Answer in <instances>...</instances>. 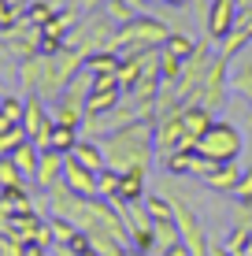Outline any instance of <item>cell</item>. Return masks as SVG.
<instances>
[{
	"mask_svg": "<svg viewBox=\"0 0 252 256\" xmlns=\"http://www.w3.org/2000/svg\"><path fill=\"white\" fill-rule=\"evenodd\" d=\"M197 45H201V41H197L193 34H186V30H171V38L163 41V48H167V52H175L178 60H189V56L197 52Z\"/></svg>",
	"mask_w": 252,
	"mask_h": 256,
	"instance_id": "obj_23",
	"label": "cell"
},
{
	"mask_svg": "<svg viewBox=\"0 0 252 256\" xmlns=\"http://www.w3.org/2000/svg\"><path fill=\"white\" fill-rule=\"evenodd\" d=\"M115 30H119V22L111 19L108 12H89V15H82V22L71 30L67 45L82 48L85 56H89V52H100V48H115Z\"/></svg>",
	"mask_w": 252,
	"mask_h": 256,
	"instance_id": "obj_5",
	"label": "cell"
},
{
	"mask_svg": "<svg viewBox=\"0 0 252 256\" xmlns=\"http://www.w3.org/2000/svg\"><path fill=\"white\" fill-rule=\"evenodd\" d=\"M108 167L115 171H149L156 164V119H134L123 130L100 138Z\"/></svg>",
	"mask_w": 252,
	"mask_h": 256,
	"instance_id": "obj_1",
	"label": "cell"
},
{
	"mask_svg": "<svg viewBox=\"0 0 252 256\" xmlns=\"http://www.w3.org/2000/svg\"><path fill=\"white\" fill-rule=\"evenodd\" d=\"M59 8L52 4V0H33L30 8H26V22H33V26H45L52 15H56Z\"/></svg>",
	"mask_w": 252,
	"mask_h": 256,
	"instance_id": "obj_31",
	"label": "cell"
},
{
	"mask_svg": "<svg viewBox=\"0 0 252 256\" xmlns=\"http://www.w3.org/2000/svg\"><path fill=\"white\" fill-rule=\"evenodd\" d=\"M241 148H245V134H241V126H238V122H230V119H215L212 126L204 130V138L197 141V152L208 156L212 164L238 160Z\"/></svg>",
	"mask_w": 252,
	"mask_h": 256,
	"instance_id": "obj_4",
	"label": "cell"
},
{
	"mask_svg": "<svg viewBox=\"0 0 252 256\" xmlns=\"http://www.w3.org/2000/svg\"><path fill=\"white\" fill-rule=\"evenodd\" d=\"M104 12H108V15H111V19H115L119 26H123V22H130L134 15H141V12H134V4H130V0H108V4H104Z\"/></svg>",
	"mask_w": 252,
	"mask_h": 256,
	"instance_id": "obj_34",
	"label": "cell"
},
{
	"mask_svg": "<svg viewBox=\"0 0 252 256\" xmlns=\"http://www.w3.org/2000/svg\"><path fill=\"white\" fill-rule=\"evenodd\" d=\"M145 4H156V0H145Z\"/></svg>",
	"mask_w": 252,
	"mask_h": 256,
	"instance_id": "obj_45",
	"label": "cell"
},
{
	"mask_svg": "<svg viewBox=\"0 0 252 256\" xmlns=\"http://www.w3.org/2000/svg\"><path fill=\"white\" fill-rule=\"evenodd\" d=\"M0 116H4L7 122H22L26 119V96L0 93Z\"/></svg>",
	"mask_w": 252,
	"mask_h": 256,
	"instance_id": "obj_27",
	"label": "cell"
},
{
	"mask_svg": "<svg viewBox=\"0 0 252 256\" xmlns=\"http://www.w3.org/2000/svg\"><path fill=\"white\" fill-rule=\"evenodd\" d=\"M119 190H123V171L104 167V171H100V197L104 200H119Z\"/></svg>",
	"mask_w": 252,
	"mask_h": 256,
	"instance_id": "obj_28",
	"label": "cell"
},
{
	"mask_svg": "<svg viewBox=\"0 0 252 256\" xmlns=\"http://www.w3.org/2000/svg\"><path fill=\"white\" fill-rule=\"evenodd\" d=\"M48 223H52V234H56V242H71V238L78 234V223L67 216H52L48 212Z\"/></svg>",
	"mask_w": 252,
	"mask_h": 256,
	"instance_id": "obj_32",
	"label": "cell"
},
{
	"mask_svg": "<svg viewBox=\"0 0 252 256\" xmlns=\"http://www.w3.org/2000/svg\"><path fill=\"white\" fill-rule=\"evenodd\" d=\"M182 67H186V60H178L175 52L160 48V78H163V86H178V78H182Z\"/></svg>",
	"mask_w": 252,
	"mask_h": 256,
	"instance_id": "obj_25",
	"label": "cell"
},
{
	"mask_svg": "<svg viewBox=\"0 0 252 256\" xmlns=\"http://www.w3.org/2000/svg\"><path fill=\"white\" fill-rule=\"evenodd\" d=\"M193 152H197V148H178V152L163 156V160H160L163 174H171V178H182V174H193Z\"/></svg>",
	"mask_w": 252,
	"mask_h": 256,
	"instance_id": "obj_20",
	"label": "cell"
},
{
	"mask_svg": "<svg viewBox=\"0 0 252 256\" xmlns=\"http://www.w3.org/2000/svg\"><path fill=\"white\" fill-rule=\"evenodd\" d=\"M7 4H11V8H19V12L26 15V8H30V4H33V0H7Z\"/></svg>",
	"mask_w": 252,
	"mask_h": 256,
	"instance_id": "obj_42",
	"label": "cell"
},
{
	"mask_svg": "<svg viewBox=\"0 0 252 256\" xmlns=\"http://www.w3.org/2000/svg\"><path fill=\"white\" fill-rule=\"evenodd\" d=\"M22 19H26V15L19 12V8H11V4H7V0H0V34L15 30V26H19Z\"/></svg>",
	"mask_w": 252,
	"mask_h": 256,
	"instance_id": "obj_35",
	"label": "cell"
},
{
	"mask_svg": "<svg viewBox=\"0 0 252 256\" xmlns=\"http://www.w3.org/2000/svg\"><path fill=\"white\" fill-rule=\"evenodd\" d=\"M160 4H167V8H182L186 0H160Z\"/></svg>",
	"mask_w": 252,
	"mask_h": 256,
	"instance_id": "obj_43",
	"label": "cell"
},
{
	"mask_svg": "<svg viewBox=\"0 0 252 256\" xmlns=\"http://www.w3.org/2000/svg\"><path fill=\"white\" fill-rule=\"evenodd\" d=\"M26 138H30V134H26V126H22V122H15V126H7L4 134H0V156H7V152H11V148H15V145H22Z\"/></svg>",
	"mask_w": 252,
	"mask_h": 256,
	"instance_id": "obj_33",
	"label": "cell"
},
{
	"mask_svg": "<svg viewBox=\"0 0 252 256\" xmlns=\"http://www.w3.org/2000/svg\"><path fill=\"white\" fill-rule=\"evenodd\" d=\"M7 156H11V160H15V167H19V171L26 174V178L33 182V174H37V164H41V148L33 145L30 138H26L22 145H15L11 152H7Z\"/></svg>",
	"mask_w": 252,
	"mask_h": 256,
	"instance_id": "obj_17",
	"label": "cell"
},
{
	"mask_svg": "<svg viewBox=\"0 0 252 256\" xmlns=\"http://www.w3.org/2000/svg\"><path fill=\"white\" fill-rule=\"evenodd\" d=\"M74 156H78L85 167H93V171H104V167H108V156H104L100 138H82V141L74 145Z\"/></svg>",
	"mask_w": 252,
	"mask_h": 256,
	"instance_id": "obj_19",
	"label": "cell"
},
{
	"mask_svg": "<svg viewBox=\"0 0 252 256\" xmlns=\"http://www.w3.org/2000/svg\"><path fill=\"white\" fill-rule=\"evenodd\" d=\"M241 171H245V167H238V160L215 164L212 171H208L204 186L212 190V193H234V190H238V182H241Z\"/></svg>",
	"mask_w": 252,
	"mask_h": 256,
	"instance_id": "obj_14",
	"label": "cell"
},
{
	"mask_svg": "<svg viewBox=\"0 0 252 256\" xmlns=\"http://www.w3.org/2000/svg\"><path fill=\"white\" fill-rule=\"evenodd\" d=\"M104 4H108V0H82V12L89 15V12H104Z\"/></svg>",
	"mask_w": 252,
	"mask_h": 256,
	"instance_id": "obj_38",
	"label": "cell"
},
{
	"mask_svg": "<svg viewBox=\"0 0 252 256\" xmlns=\"http://www.w3.org/2000/svg\"><path fill=\"white\" fill-rule=\"evenodd\" d=\"M212 60H215L212 41H201V45H197V52L186 60V67H182V78H178V86H175L178 104H189L197 93H201V86H204L208 70H212Z\"/></svg>",
	"mask_w": 252,
	"mask_h": 256,
	"instance_id": "obj_7",
	"label": "cell"
},
{
	"mask_svg": "<svg viewBox=\"0 0 252 256\" xmlns=\"http://www.w3.org/2000/svg\"><path fill=\"white\" fill-rule=\"evenodd\" d=\"M212 256H234V252H230V249H227V245H223V242H219V245H212Z\"/></svg>",
	"mask_w": 252,
	"mask_h": 256,
	"instance_id": "obj_41",
	"label": "cell"
},
{
	"mask_svg": "<svg viewBox=\"0 0 252 256\" xmlns=\"http://www.w3.org/2000/svg\"><path fill=\"white\" fill-rule=\"evenodd\" d=\"M63 152H56V148H41V164H37V174H33V186L41 193H48L52 186H59L63 182Z\"/></svg>",
	"mask_w": 252,
	"mask_h": 256,
	"instance_id": "obj_12",
	"label": "cell"
},
{
	"mask_svg": "<svg viewBox=\"0 0 252 256\" xmlns=\"http://www.w3.org/2000/svg\"><path fill=\"white\" fill-rule=\"evenodd\" d=\"M78 70H85V52L82 48H71V45H63L59 52H52V56H45V74H41V96L52 104L59 93L67 90V86L74 82V74Z\"/></svg>",
	"mask_w": 252,
	"mask_h": 256,
	"instance_id": "obj_2",
	"label": "cell"
},
{
	"mask_svg": "<svg viewBox=\"0 0 252 256\" xmlns=\"http://www.w3.org/2000/svg\"><path fill=\"white\" fill-rule=\"evenodd\" d=\"M230 64H234V60H227L223 52H215L212 70H208L201 93L193 96L197 104H204V108H208V112H215V116H219V112L227 108V100H230Z\"/></svg>",
	"mask_w": 252,
	"mask_h": 256,
	"instance_id": "obj_6",
	"label": "cell"
},
{
	"mask_svg": "<svg viewBox=\"0 0 252 256\" xmlns=\"http://www.w3.org/2000/svg\"><path fill=\"white\" fill-rule=\"evenodd\" d=\"M63 182H67L74 193H82V197H100V171L85 167L74 152L63 160Z\"/></svg>",
	"mask_w": 252,
	"mask_h": 256,
	"instance_id": "obj_11",
	"label": "cell"
},
{
	"mask_svg": "<svg viewBox=\"0 0 252 256\" xmlns=\"http://www.w3.org/2000/svg\"><path fill=\"white\" fill-rule=\"evenodd\" d=\"M234 200H238V204H252V167L241 171V182H238V190H234Z\"/></svg>",
	"mask_w": 252,
	"mask_h": 256,
	"instance_id": "obj_37",
	"label": "cell"
},
{
	"mask_svg": "<svg viewBox=\"0 0 252 256\" xmlns=\"http://www.w3.org/2000/svg\"><path fill=\"white\" fill-rule=\"evenodd\" d=\"M26 245H30V242H22V238L0 230V256H26Z\"/></svg>",
	"mask_w": 252,
	"mask_h": 256,
	"instance_id": "obj_36",
	"label": "cell"
},
{
	"mask_svg": "<svg viewBox=\"0 0 252 256\" xmlns=\"http://www.w3.org/2000/svg\"><path fill=\"white\" fill-rule=\"evenodd\" d=\"M178 242H182L178 223H175V219H160V223H156V252L152 256H163L171 245H178Z\"/></svg>",
	"mask_w": 252,
	"mask_h": 256,
	"instance_id": "obj_22",
	"label": "cell"
},
{
	"mask_svg": "<svg viewBox=\"0 0 252 256\" xmlns=\"http://www.w3.org/2000/svg\"><path fill=\"white\" fill-rule=\"evenodd\" d=\"M178 148H193L186 134V119H182V108L167 112V116H156V164L163 156L178 152Z\"/></svg>",
	"mask_w": 252,
	"mask_h": 256,
	"instance_id": "obj_8",
	"label": "cell"
},
{
	"mask_svg": "<svg viewBox=\"0 0 252 256\" xmlns=\"http://www.w3.org/2000/svg\"><path fill=\"white\" fill-rule=\"evenodd\" d=\"M182 119H186V134H189V145L197 148V141L204 138V130L212 126L215 119V112H208L204 104H197V100H189V104H182Z\"/></svg>",
	"mask_w": 252,
	"mask_h": 256,
	"instance_id": "obj_13",
	"label": "cell"
},
{
	"mask_svg": "<svg viewBox=\"0 0 252 256\" xmlns=\"http://www.w3.org/2000/svg\"><path fill=\"white\" fill-rule=\"evenodd\" d=\"M175 26H167L160 15H134L130 22H123L115 30V48L130 52V48H163V41L171 38Z\"/></svg>",
	"mask_w": 252,
	"mask_h": 256,
	"instance_id": "obj_3",
	"label": "cell"
},
{
	"mask_svg": "<svg viewBox=\"0 0 252 256\" xmlns=\"http://www.w3.org/2000/svg\"><path fill=\"white\" fill-rule=\"evenodd\" d=\"M230 93L238 100H245L249 108V122H252V60H238L230 70Z\"/></svg>",
	"mask_w": 252,
	"mask_h": 256,
	"instance_id": "obj_15",
	"label": "cell"
},
{
	"mask_svg": "<svg viewBox=\"0 0 252 256\" xmlns=\"http://www.w3.org/2000/svg\"><path fill=\"white\" fill-rule=\"evenodd\" d=\"M0 41H4V48L11 52L15 60H30V56H41V26L33 22H19L15 30L0 34Z\"/></svg>",
	"mask_w": 252,
	"mask_h": 256,
	"instance_id": "obj_9",
	"label": "cell"
},
{
	"mask_svg": "<svg viewBox=\"0 0 252 256\" xmlns=\"http://www.w3.org/2000/svg\"><path fill=\"white\" fill-rule=\"evenodd\" d=\"M82 126H63V122H56V134H52V148L56 152H63V156H71L74 152V145L82 141V134H78Z\"/></svg>",
	"mask_w": 252,
	"mask_h": 256,
	"instance_id": "obj_24",
	"label": "cell"
},
{
	"mask_svg": "<svg viewBox=\"0 0 252 256\" xmlns=\"http://www.w3.org/2000/svg\"><path fill=\"white\" fill-rule=\"evenodd\" d=\"M249 41H252L249 34L241 30V26H234V34H230V38H227V41H219V52H223L227 60H234V56H241V52H245Z\"/></svg>",
	"mask_w": 252,
	"mask_h": 256,
	"instance_id": "obj_30",
	"label": "cell"
},
{
	"mask_svg": "<svg viewBox=\"0 0 252 256\" xmlns=\"http://www.w3.org/2000/svg\"><path fill=\"white\" fill-rule=\"evenodd\" d=\"M78 256H100V252H97V249H89V252H78Z\"/></svg>",
	"mask_w": 252,
	"mask_h": 256,
	"instance_id": "obj_44",
	"label": "cell"
},
{
	"mask_svg": "<svg viewBox=\"0 0 252 256\" xmlns=\"http://www.w3.org/2000/svg\"><path fill=\"white\" fill-rule=\"evenodd\" d=\"M119 64H123V52L115 48H100L85 56V70L89 74H119Z\"/></svg>",
	"mask_w": 252,
	"mask_h": 256,
	"instance_id": "obj_18",
	"label": "cell"
},
{
	"mask_svg": "<svg viewBox=\"0 0 252 256\" xmlns=\"http://www.w3.org/2000/svg\"><path fill=\"white\" fill-rule=\"evenodd\" d=\"M145 208H149V216L160 223V219H175V200L167 197V193H149L145 197Z\"/></svg>",
	"mask_w": 252,
	"mask_h": 256,
	"instance_id": "obj_26",
	"label": "cell"
},
{
	"mask_svg": "<svg viewBox=\"0 0 252 256\" xmlns=\"http://www.w3.org/2000/svg\"><path fill=\"white\" fill-rule=\"evenodd\" d=\"M163 256H193V252H189V245H186V242H178V245H171V249L163 252Z\"/></svg>",
	"mask_w": 252,
	"mask_h": 256,
	"instance_id": "obj_39",
	"label": "cell"
},
{
	"mask_svg": "<svg viewBox=\"0 0 252 256\" xmlns=\"http://www.w3.org/2000/svg\"><path fill=\"white\" fill-rule=\"evenodd\" d=\"M15 74H19V86L26 93H37L41 90V74H45V52H41V56H30V60H19Z\"/></svg>",
	"mask_w": 252,
	"mask_h": 256,
	"instance_id": "obj_16",
	"label": "cell"
},
{
	"mask_svg": "<svg viewBox=\"0 0 252 256\" xmlns=\"http://www.w3.org/2000/svg\"><path fill=\"white\" fill-rule=\"evenodd\" d=\"M238 15H241L238 0H212V12H208V26H204L208 41H227L230 34H234V26H238Z\"/></svg>",
	"mask_w": 252,
	"mask_h": 256,
	"instance_id": "obj_10",
	"label": "cell"
},
{
	"mask_svg": "<svg viewBox=\"0 0 252 256\" xmlns=\"http://www.w3.org/2000/svg\"><path fill=\"white\" fill-rule=\"evenodd\" d=\"M26 174L15 167V160L11 156H0V190H7V186H26Z\"/></svg>",
	"mask_w": 252,
	"mask_h": 256,
	"instance_id": "obj_29",
	"label": "cell"
},
{
	"mask_svg": "<svg viewBox=\"0 0 252 256\" xmlns=\"http://www.w3.org/2000/svg\"><path fill=\"white\" fill-rule=\"evenodd\" d=\"M26 256H48V249L37 245V242H30V245H26Z\"/></svg>",
	"mask_w": 252,
	"mask_h": 256,
	"instance_id": "obj_40",
	"label": "cell"
},
{
	"mask_svg": "<svg viewBox=\"0 0 252 256\" xmlns=\"http://www.w3.org/2000/svg\"><path fill=\"white\" fill-rule=\"evenodd\" d=\"M145 178H149V171H123V190H119V200H126V204L145 200V197H149V193H145Z\"/></svg>",
	"mask_w": 252,
	"mask_h": 256,
	"instance_id": "obj_21",
	"label": "cell"
}]
</instances>
